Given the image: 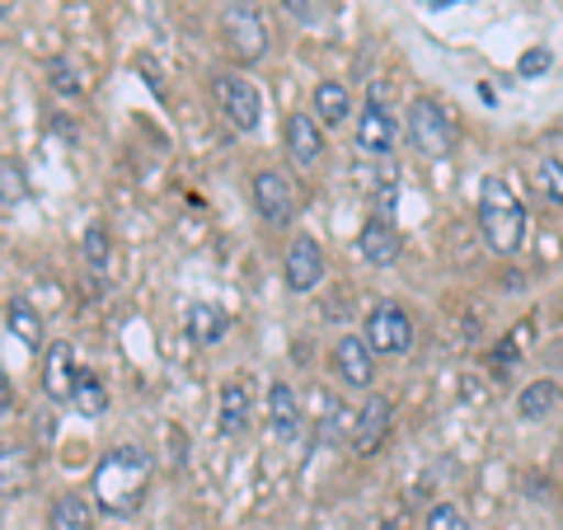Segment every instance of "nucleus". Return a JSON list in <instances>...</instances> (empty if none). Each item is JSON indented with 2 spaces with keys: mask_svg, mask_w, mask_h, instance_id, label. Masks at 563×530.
<instances>
[{
  "mask_svg": "<svg viewBox=\"0 0 563 530\" xmlns=\"http://www.w3.org/2000/svg\"><path fill=\"white\" fill-rule=\"evenodd\" d=\"M95 507L109 517H132L151 493V455L141 446H113L95 470Z\"/></svg>",
  "mask_w": 563,
  "mask_h": 530,
  "instance_id": "1",
  "label": "nucleus"
},
{
  "mask_svg": "<svg viewBox=\"0 0 563 530\" xmlns=\"http://www.w3.org/2000/svg\"><path fill=\"white\" fill-rule=\"evenodd\" d=\"M479 231H484L488 250L503 258H512L526 240V207L503 174H488L479 184Z\"/></svg>",
  "mask_w": 563,
  "mask_h": 530,
  "instance_id": "2",
  "label": "nucleus"
},
{
  "mask_svg": "<svg viewBox=\"0 0 563 530\" xmlns=\"http://www.w3.org/2000/svg\"><path fill=\"white\" fill-rule=\"evenodd\" d=\"M409 141L418 146V155H428V161H446L451 146H455V128L446 109L428 95H418L409 103Z\"/></svg>",
  "mask_w": 563,
  "mask_h": 530,
  "instance_id": "3",
  "label": "nucleus"
},
{
  "mask_svg": "<svg viewBox=\"0 0 563 530\" xmlns=\"http://www.w3.org/2000/svg\"><path fill=\"white\" fill-rule=\"evenodd\" d=\"M362 339L372 343L376 357H404V352L413 347V320L404 314V306H395V300H376V306L366 310Z\"/></svg>",
  "mask_w": 563,
  "mask_h": 530,
  "instance_id": "4",
  "label": "nucleus"
},
{
  "mask_svg": "<svg viewBox=\"0 0 563 530\" xmlns=\"http://www.w3.org/2000/svg\"><path fill=\"white\" fill-rule=\"evenodd\" d=\"M221 38L231 47V57L244 66L263 62V52H268V29H263L254 5H225L221 10Z\"/></svg>",
  "mask_w": 563,
  "mask_h": 530,
  "instance_id": "5",
  "label": "nucleus"
},
{
  "mask_svg": "<svg viewBox=\"0 0 563 530\" xmlns=\"http://www.w3.org/2000/svg\"><path fill=\"white\" fill-rule=\"evenodd\" d=\"M395 428V404L390 395H366V404L352 418V432H347V446L362 455V461H372V455L385 446V437Z\"/></svg>",
  "mask_w": 563,
  "mask_h": 530,
  "instance_id": "6",
  "label": "nucleus"
},
{
  "mask_svg": "<svg viewBox=\"0 0 563 530\" xmlns=\"http://www.w3.org/2000/svg\"><path fill=\"white\" fill-rule=\"evenodd\" d=\"M250 198H254V211L268 225H291V217H296V188H291L287 174L258 169L250 179Z\"/></svg>",
  "mask_w": 563,
  "mask_h": 530,
  "instance_id": "7",
  "label": "nucleus"
},
{
  "mask_svg": "<svg viewBox=\"0 0 563 530\" xmlns=\"http://www.w3.org/2000/svg\"><path fill=\"white\" fill-rule=\"evenodd\" d=\"M217 103L231 118L235 132H254L263 118V99L254 90V80H244V76H217Z\"/></svg>",
  "mask_w": 563,
  "mask_h": 530,
  "instance_id": "8",
  "label": "nucleus"
},
{
  "mask_svg": "<svg viewBox=\"0 0 563 530\" xmlns=\"http://www.w3.org/2000/svg\"><path fill=\"white\" fill-rule=\"evenodd\" d=\"M333 376H339L347 390H372L376 380V352L366 339H357V333H347V339L333 343Z\"/></svg>",
  "mask_w": 563,
  "mask_h": 530,
  "instance_id": "9",
  "label": "nucleus"
},
{
  "mask_svg": "<svg viewBox=\"0 0 563 530\" xmlns=\"http://www.w3.org/2000/svg\"><path fill=\"white\" fill-rule=\"evenodd\" d=\"M320 277H324V250H320V240L296 235L291 250H287V263H282V281H287V291L306 296V291L320 287Z\"/></svg>",
  "mask_w": 563,
  "mask_h": 530,
  "instance_id": "10",
  "label": "nucleus"
},
{
  "mask_svg": "<svg viewBox=\"0 0 563 530\" xmlns=\"http://www.w3.org/2000/svg\"><path fill=\"white\" fill-rule=\"evenodd\" d=\"M395 141H399V122L372 95L362 103V113H357V151H366V155H395Z\"/></svg>",
  "mask_w": 563,
  "mask_h": 530,
  "instance_id": "11",
  "label": "nucleus"
},
{
  "mask_svg": "<svg viewBox=\"0 0 563 530\" xmlns=\"http://www.w3.org/2000/svg\"><path fill=\"white\" fill-rule=\"evenodd\" d=\"M399 250H404V240L395 231V221L380 217V211L376 217H366L362 235H357V254H362L366 268H390V263L399 258Z\"/></svg>",
  "mask_w": 563,
  "mask_h": 530,
  "instance_id": "12",
  "label": "nucleus"
},
{
  "mask_svg": "<svg viewBox=\"0 0 563 530\" xmlns=\"http://www.w3.org/2000/svg\"><path fill=\"white\" fill-rule=\"evenodd\" d=\"M287 151L301 169H314L324 161V136H320V122L310 113H287Z\"/></svg>",
  "mask_w": 563,
  "mask_h": 530,
  "instance_id": "13",
  "label": "nucleus"
},
{
  "mask_svg": "<svg viewBox=\"0 0 563 530\" xmlns=\"http://www.w3.org/2000/svg\"><path fill=\"white\" fill-rule=\"evenodd\" d=\"M250 413H254L250 380L231 376V380L221 385V432L225 437H244V432H250Z\"/></svg>",
  "mask_w": 563,
  "mask_h": 530,
  "instance_id": "14",
  "label": "nucleus"
},
{
  "mask_svg": "<svg viewBox=\"0 0 563 530\" xmlns=\"http://www.w3.org/2000/svg\"><path fill=\"white\" fill-rule=\"evenodd\" d=\"M225 329H231V314L221 306H211V300H198V306H188V314H184V333H188V343H198V347H217L225 339Z\"/></svg>",
  "mask_w": 563,
  "mask_h": 530,
  "instance_id": "15",
  "label": "nucleus"
},
{
  "mask_svg": "<svg viewBox=\"0 0 563 530\" xmlns=\"http://www.w3.org/2000/svg\"><path fill=\"white\" fill-rule=\"evenodd\" d=\"M268 432L277 441H291L296 432H301V404H296V390L287 380L268 385Z\"/></svg>",
  "mask_w": 563,
  "mask_h": 530,
  "instance_id": "16",
  "label": "nucleus"
},
{
  "mask_svg": "<svg viewBox=\"0 0 563 530\" xmlns=\"http://www.w3.org/2000/svg\"><path fill=\"white\" fill-rule=\"evenodd\" d=\"M76 352L70 343H52L47 347V362H43V390L57 399V404H70V385H76Z\"/></svg>",
  "mask_w": 563,
  "mask_h": 530,
  "instance_id": "17",
  "label": "nucleus"
},
{
  "mask_svg": "<svg viewBox=\"0 0 563 530\" xmlns=\"http://www.w3.org/2000/svg\"><path fill=\"white\" fill-rule=\"evenodd\" d=\"M5 333L14 343H20L24 352H38L43 347V314L29 306V300L14 296L10 306H5Z\"/></svg>",
  "mask_w": 563,
  "mask_h": 530,
  "instance_id": "18",
  "label": "nucleus"
},
{
  "mask_svg": "<svg viewBox=\"0 0 563 530\" xmlns=\"http://www.w3.org/2000/svg\"><path fill=\"white\" fill-rule=\"evenodd\" d=\"M70 404H76L80 418H103L109 413V390H103V380L95 371H76V385H70Z\"/></svg>",
  "mask_w": 563,
  "mask_h": 530,
  "instance_id": "19",
  "label": "nucleus"
},
{
  "mask_svg": "<svg viewBox=\"0 0 563 530\" xmlns=\"http://www.w3.org/2000/svg\"><path fill=\"white\" fill-rule=\"evenodd\" d=\"M314 113H320L324 128H343V122L352 118V95L343 90L339 80L314 85Z\"/></svg>",
  "mask_w": 563,
  "mask_h": 530,
  "instance_id": "20",
  "label": "nucleus"
},
{
  "mask_svg": "<svg viewBox=\"0 0 563 530\" xmlns=\"http://www.w3.org/2000/svg\"><path fill=\"white\" fill-rule=\"evenodd\" d=\"M554 404H559V385L554 380H531L521 390V399H517V413L526 422H540L544 413H554Z\"/></svg>",
  "mask_w": 563,
  "mask_h": 530,
  "instance_id": "21",
  "label": "nucleus"
},
{
  "mask_svg": "<svg viewBox=\"0 0 563 530\" xmlns=\"http://www.w3.org/2000/svg\"><path fill=\"white\" fill-rule=\"evenodd\" d=\"M52 530H90V498L66 493V498L52 503Z\"/></svg>",
  "mask_w": 563,
  "mask_h": 530,
  "instance_id": "22",
  "label": "nucleus"
},
{
  "mask_svg": "<svg viewBox=\"0 0 563 530\" xmlns=\"http://www.w3.org/2000/svg\"><path fill=\"white\" fill-rule=\"evenodd\" d=\"M536 184H540L544 198H550V202L563 211V161H554V155H544V161L536 165Z\"/></svg>",
  "mask_w": 563,
  "mask_h": 530,
  "instance_id": "23",
  "label": "nucleus"
},
{
  "mask_svg": "<svg viewBox=\"0 0 563 530\" xmlns=\"http://www.w3.org/2000/svg\"><path fill=\"white\" fill-rule=\"evenodd\" d=\"M550 66H554V52H550V47H526V52H521V62H517V76L536 80V76H544Z\"/></svg>",
  "mask_w": 563,
  "mask_h": 530,
  "instance_id": "24",
  "label": "nucleus"
},
{
  "mask_svg": "<svg viewBox=\"0 0 563 530\" xmlns=\"http://www.w3.org/2000/svg\"><path fill=\"white\" fill-rule=\"evenodd\" d=\"M80 250L90 258V268H103V263H109V231H103V225H90L80 240Z\"/></svg>",
  "mask_w": 563,
  "mask_h": 530,
  "instance_id": "25",
  "label": "nucleus"
},
{
  "mask_svg": "<svg viewBox=\"0 0 563 530\" xmlns=\"http://www.w3.org/2000/svg\"><path fill=\"white\" fill-rule=\"evenodd\" d=\"M428 530H470V521H465V511H461V507L437 503V507L428 511Z\"/></svg>",
  "mask_w": 563,
  "mask_h": 530,
  "instance_id": "26",
  "label": "nucleus"
},
{
  "mask_svg": "<svg viewBox=\"0 0 563 530\" xmlns=\"http://www.w3.org/2000/svg\"><path fill=\"white\" fill-rule=\"evenodd\" d=\"M0 179H5V211H14L24 202V174H20V165L5 155V165H0Z\"/></svg>",
  "mask_w": 563,
  "mask_h": 530,
  "instance_id": "27",
  "label": "nucleus"
},
{
  "mask_svg": "<svg viewBox=\"0 0 563 530\" xmlns=\"http://www.w3.org/2000/svg\"><path fill=\"white\" fill-rule=\"evenodd\" d=\"M52 90H62V95H80L85 85H80V70L70 66V62H57L52 66Z\"/></svg>",
  "mask_w": 563,
  "mask_h": 530,
  "instance_id": "28",
  "label": "nucleus"
},
{
  "mask_svg": "<svg viewBox=\"0 0 563 530\" xmlns=\"http://www.w3.org/2000/svg\"><path fill=\"white\" fill-rule=\"evenodd\" d=\"M291 14H296V20H310V10H306V0H291Z\"/></svg>",
  "mask_w": 563,
  "mask_h": 530,
  "instance_id": "29",
  "label": "nucleus"
},
{
  "mask_svg": "<svg viewBox=\"0 0 563 530\" xmlns=\"http://www.w3.org/2000/svg\"><path fill=\"white\" fill-rule=\"evenodd\" d=\"M432 10H446V5H465V0H428Z\"/></svg>",
  "mask_w": 563,
  "mask_h": 530,
  "instance_id": "30",
  "label": "nucleus"
}]
</instances>
